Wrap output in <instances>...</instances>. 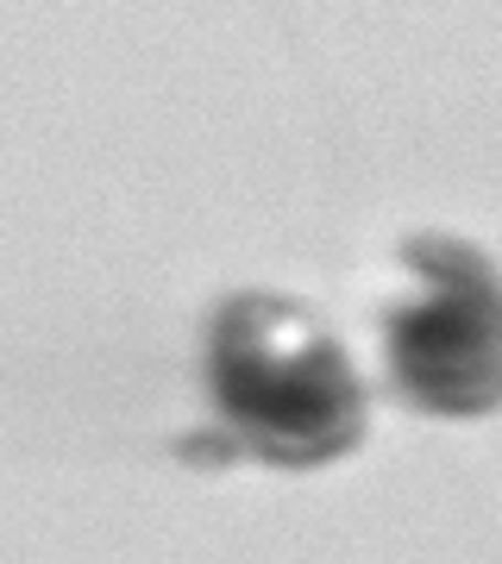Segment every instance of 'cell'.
Listing matches in <instances>:
<instances>
[{"label": "cell", "instance_id": "1", "mask_svg": "<svg viewBox=\"0 0 502 564\" xmlns=\"http://www.w3.org/2000/svg\"><path fill=\"white\" fill-rule=\"evenodd\" d=\"M207 395L233 445L277 470H314L364 440V383L314 307L245 289L207 321Z\"/></svg>", "mask_w": 502, "mask_h": 564}, {"label": "cell", "instance_id": "2", "mask_svg": "<svg viewBox=\"0 0 502 564\" xmlns=\"http://www.w3.org/2000/svg\"><path fill=\"white\" fill-rule=\"evenodd\" d=\"M415 295L383 314L389 389L421 414L478 421L502 408V276L478 245L421 232L402 245Z\"/></svg>", "mask_w": 502, "mask_h": 564}, {"label": "cell", "instance_id": "3", "mask_svg": "<svg viewBox=\"0 0 502 564\" xmlns=\"http://www.w3.org/2000/svg\"><path fill=\"white\" fill-rule=\"evenodd\" d=\"M226 440H233V433H226ZM226 440H182V458L189 464H226V452H233Z\"/></svg>", "mask_w": 502, "mask_h": 564}]
</instances>
